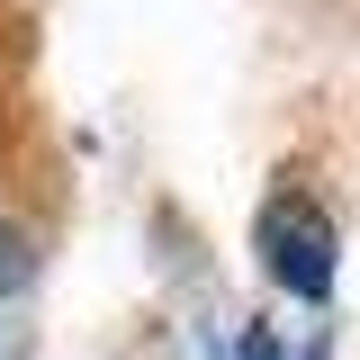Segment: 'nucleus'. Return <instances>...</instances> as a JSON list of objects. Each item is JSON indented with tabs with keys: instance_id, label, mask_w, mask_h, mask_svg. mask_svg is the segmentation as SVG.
Wrapping results in <instances>:
<instances>
[{
	"instance_id": "nucleus-1",
	"label": "nucleus",
	"mask_w": 360,
	"mask_h": 360,
	"mask_svg": "<svg viewBox=\"0 0 360 360\" xmlns=\"http://www.w3.org/2000/svg\"><path fill=\"white\" fill-rule=\"evenodd\" d=\"M252 252H262V270L288 288V297H333V270H342V234H333V217L315 207L307 189H279L262 207V225H252Z\"/></svg>"
},
{
	"instance_id": "nucleus-2",
	"label": "nucleus",
	"mask_w": 360,
	"mask_h": 360,
	"mask_svg": "<svg viewBox=\"0 0 360 360\" xmlns=\"http://www.w3.org/2000/svg\"><path fill=\"white\" fill-rule=\"evenodd\" d=\"M234 360H315V342H288L279 324H243V342H234Z\"/></svg>"
}]
</instances>
